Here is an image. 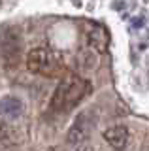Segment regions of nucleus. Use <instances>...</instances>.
Here are the masks:
<instances>
[{"label": "nucleus", "mask_w": 149, "mask_h": 151, "mask_svg": "<svg viewBox=\"0 0 149 151\" xmlns=\"http://www.w3.org/2000/svg\"><path fill=\"white\" fill-rule=\"evenodd\" d=\"M91 93V81L80 74H64L51 96V110L57 113H68Z\"/></svg>", "instance_id": "obj_1"}, {"label": "nucleus", "mask_w": 149, "mask_h": 151, "mask_svg": "<svg viewBox=\"0 0 149 151\" xmlns=\"http://www.w3.org/2000/svg\"><path fill=\"white\" fill-rule=\"evenodd\" d=\"M25 66L36 76H59L62 72V57L49 47H32L25 57Z\"/></svg>", "instance_id": "obj_2"}, {"label": "nucleus", "mask_w": 149, "mask_h": 151, "mask_svg": "<svg viewBox=\"0 0 149 151\" xmlns=\"http://www.w3.org/2000/svg\"><path fill=\"white\" fill-rule=\"evenodd\" d=\"M91 132H92V119L89 117V113H87V111H83V113H80V115L74 119V123L70 125V129L66 132L68 145L77 147V145L87 144Z\"/></svg>", "instance_id": "obj_3"}, {"label": "nucleus", "mask_w": 149, "mask_h": 151, "mask_svg": "<svg viewBox=\"0 0 149 151\" xmlns=\"http://www.w3.org/2000/svg\"><path fill=\"white\" fill-rule=\"evenodd\" d=\"M104 140L111 149L123 151L128 144V129L125 125H111L104 130Z\"/></svg>", "instance_id": "obj_4"}, {"label": "nucleus", "mask_w": 149, "mask_h": 151, "mask_svg": "<svg viewBox=\"0 0 149 151\" xmlns=\"http://www.w3.org/2000/svg\"><path fill=\"white\" fill-rule=\"evenodd\" d=\"M87 47L92 49L95 53H106L108 49V34L102 27H92L87 30Z\"/></svg>", "instance_id": "obj_5"}, {"label": "nucleus", "mask_w": 149, "mask_h": 151, "mask_svg": "<svg viewBox=\"0 0 149 151\" xmlns=\"http://www.w3.org/2000/svg\"><path fill=\"white\" fill-rule=\"evenodd\" d=\"M76 63H77V68H80L81 74H91L98 68L100 59H98V53H95L92 49L85 47V49H81L80 53H77Z\"/></svg>", "instance_id": "obj_6"}, {"label": "nucleus", "mask_w": 149, "mask_h": 151, "mask_svg": "<svg viewBox=\"0 0 149 151\" xmlns=\"http://www.w3.org/2000/svg\"><path fill=\"white\" fill-rule=\"evenodd\" d=\"M72 151H95V149H92L89 144H83V145H77V147H74Z\"/></svg>", "instance_id": "obj_7"}, {"label": "nucleus", "mask_w": 149, "mask_h": 151, "mask_svg": "<svg viewBox=\"0 0 149 151\" xmlns=\"http://www.w3.org/2000/svg\"><path fill=\"white\" fill-rule=\"evenodd\" d=\"M0 6H2V0H0Z\"/></svg>", "instance_id": "obj_8"}]
</instances>
